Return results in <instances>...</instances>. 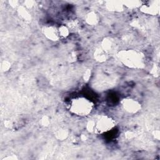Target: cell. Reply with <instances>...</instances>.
Returning <instances> with one entry per match:
<instances>
[{
	"label": "cell",
	"instance_id": "obj_1",
	"mask_svg": "<svg viewBox=\"0 0 160 160\" xmlns=\"http://www.w3.org/2000/svg\"><path fill=\"white\" fill-rule=\"evenodd\" d=\"M94 108V103L90 99L83 96L71 99L69 104V111L79 117H86L89 115L93 111Z\"/></svg>",
	"mask_w": 160,
	"mask_h": 160
},
{
	"label": "cell",
	"instance_id": "obj_2",
	"mask_svg": "<svg viewBox=\"0 0 160 160\" xmlns=\"http://www.w3.org/2000/svg\"><path fill=\"white\" fill-rule=\"evenodd\" d=\"M118 56L124 66L131 68H141L144 64V54L138 50H122L118 52Z\"/></svg>",
	"mask_w": 160,
	"mask_h": 160
},
{
	"label": "cell",
	"instance_id": "obj_3",
	"mask_svg": "<svg viewBox=\"0 0 160 160\" xmlns=\"http://www.w3.org/2000/svg\"><path fill=\"white\" fill-rule=\"evenodd\" d=\"M93 131L96 134H104L111 131L116 124L114 120L108 115H101L94 121Z\"/></svg>",
	"mask_w": 160,
	"mask_h": 160
},
{
	"label": "cell",
	"instance_id": "obj_4",
	"mask_svg": "<svg viewBox=\"0 0 160 160\" xmlns=\"http://www.w3.org/2000/svg\"><path fill=\"white\" fill-rule=\"evenodd\" d=\"M122 109L127 112L134 114L141 109L140 102L133 98H125L121 101Z\"/></svg>",
	"mask_w": 160,
	"mask_h": 160
},
{
	"label": "cell",
	"instance_id": "obj_5",
	"mask_svg": "<svg viewBox=\"0 0 160 160\" xmlns=\"http://www.w3.org/2000/svg\"><path fill=\"white\" fill-rule=\"evenodd\" d=\"M42 32L46 38L52 41H58L61 38L59 34L58 28L53 25H48L42 29Z\"/></svg>",
	"mask_w": 160,
	"mask_h": 160
},
{
	"label": "cell",
	"instance_id": "obj_6",
	"mask_svg": "<svg viewBox=\"0 0 160 160\" xmlns=\"http://www.w3.org/2000/svg\"><path fill=\"white\" fill-rule=\"evenodd\" d=\"M159 6L155 5H146L142 7V10L145 12L150 14H154L158 11Z\"/></svg>",
	"mask_w": 160,
	"mask_h": 160
},
{
	"label": "cell",
	"instance_id": "obj_7",
	"mask_svg": "<svg viewBox=\"0 0 160 160\" xmlns=\"http://www.w3.org/2000/svg\"><path fill=\"white\" fill-rule=\"evenodd\" d=\"M59 34L61 39L66 38L69 36V30L68 28L64 25H62L58 28Z\"/></svg>",
	"mask_w": 160,
	"mask_h": 160
},
{
	"label": "cell",
	"instance_id": "obj_8",
	"mask_svg": "<svg viewBox=\"0 0 160 160\" xmlns=\"http://www.w3.org/2000/svg\"><path fill=\"white\" fill-rule=\"evenodd\" d=\"M86 21L89 24H94L98 21L97 16L94 13H90L86 18Z\"/></svg>",
	"mask_w": 160,
	"mask_h": 160
}]
</instances>
